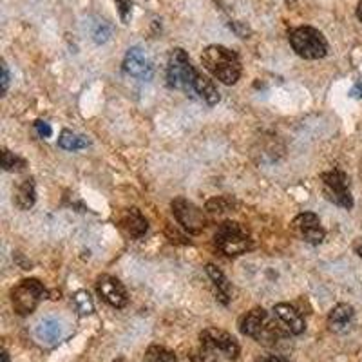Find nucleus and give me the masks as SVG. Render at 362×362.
<instances>
[{
  "label": "nucleus",
  "mask_w": 362,
  "mask_h": 362,
  "mask_svg": "<svg viewBox=\"0 0 362 362\" xmlns=\"http://www.w3.org/2000/svg\"><path fill=\"white\" fill-rule=\"evenodd\" d=\"M2 167H4V170H21L25 167V161L17 158L13 153H9L8 148H4V153H2Z\"/></svg>",
  "instance_id": "22"
},
{
  "label": "nucleus",
  "mask_w": 362,
  "mask_h": 362,
  "mask_svg": "<svg viewBox=\"0 0 362 362\" xmlns=\"http://www.w3.org/2000/svg\"><path fill=\"white\" fill-rule=\"evenodd\" d=\"M173 212L176 216L177 223L189 232H202L206 226V218L203 210L192 205L183 198H177L173 202Z\"/></svg>",
  "instance_id": "9"
},
{
  "label": "nucleus",
  "mask_w": 362,
  "mask_h": 362,
  "mask_svg": "<svg viewBox=\"0 0 362 362\" xmlns=\"http://www.w3.org/2000/svg\"><path fill=\"white\" fill-rule=\"evenodd\" d=\"M74 305L78 308V312L82 315H87V313L93 312V300H90L89 293L87 292H78L74 296Z\"/></svg>",
  "instance_id": "24"
},
{
  "label": "nucleus",
  "mask_w": 362,
  "mask_h": 362,
  "mask_svg": "<svg viewBox=\"0 0 362 362\" xmlns=\"http://www.w3.org/2000/svg\"><path fill=\"white\" fill-rule=\"evenodd\" d=\"M322 190L325 196L337 206L350 210L354 206V198L350 194V181L348 176L341 170H329V173L321 174Z\"/></svg>",
  "instance_id": "7"
},
{
  "label": "nucleus",
  "mask_w": 362,
  "mask_h": 362,
  "mask_svg": "<svg viewBox=\"0 0 362 362\" xmlns=\"http://www.w3.org/2000/svg\"><path fill=\"white\" fill-rule=\"evenodd\" d=\"M118 362H122V361H118Z\"/></svg>",
  "instance_id": "33"
},
{
  "label": "nucleus",
  "mask_w": 362,
  "mask_h": 362,
  "mask_svg": "<svg viewBox=\"0 0 362 362\" xmlns=\"http://www.w3.org/2000/svg\"><path fill=\"white\" fill-rule=\"evenodd\" d=\"M107 37H109V28L105 24H100L98 28H96V31H95V40L96 42H105L107 40Z\"/></svg>",
  "instance_id": "26"
},
{
  "label": "nucleus",
  "mask_w": 362,
  "mask_h": 362,
  "mask_svg": "<svg viewBox=\"0 0 362 362\" xmlns=\"http://www.w3.org/2000/svg\"><path fill=\"white\" fill-rule=\"evenodd\" d=\"M35 127H37V131H38V134L42 136V138H49L51 136V127H49V124H45V122H37V124H35Z\"/></svg>",
  "instance_id": "27"
},
{
  "label": "nucleus",
  "mask_w": 362,
  "mask_h": 362,
  "mask_svg": "<svg viewBox=\"0 0 362 362\" xmlns=\"http://www.w3.org/2000/svg\"><path fill=\"white\" fill-rule=\"evenodd\" d=\"M198 76V71L194 69L189 60V54L183 49H173L169 57V67H167V80L174 89L190 93L194 90V80Z\"/></svg>",
  "instance_id": "5"
},
{
  "label": "nucleus",
  "mask_w": 362,
  "mask_h": 362,
  "mask_svg": "<svg viewBox=\"0 0 362 362\" xmlns=\"http://www.w3.org/2000/svg\"><path fill=\"white\" fill-rule=\"evenodd\" d=\"M118 226L122 228L125 235H129L131 239H140L144 238L145 232L148 228L147 219L141 216V212L138 209H127L124 210L118 218Z\"/></svg>",
  "instance_id": "13"
},
{
  "label": "nucleus",
  "mask_w": 362,
  "mask_h": 362,
  "mask_svg": "<svg viewBox=\"0 0 362 362\" xmlns=\"http://www.w3.org/2000/svg\"><path fill=\"white\" fill-rule=\"evenodd\" d=\"M357 17H358V21L362 22V0H361V2H358V8H357Z\"/></svg>",
  "instance_id": "30"
},
{
  "label": "nucleus",
  "mask_w": 362,
  "mask_h": 362,
  "mask_svg": "<svg viewBox=\"0 0 362 362\" xmlns=\"http://www.w3.org/2000/svg\"><path fill=\"white\" fill-rule=\"evenodd\" d=\"M357 254L362 257V245H357Z\"/></svg>",
  "instance_id": "32"
},
{
  "label": "nucleus",
  "mask_w": 362,
  "mask_h": 362,
  "mask_svg": "<svg viewBox=\"0 0 362 362\" xmlns=\"http://www.w3.org/2000/svg\"><path fill=\"white\" fill-rule=\"evenodd\" d=\"M228 206H230V202H228V199H226V198H216V199H210L209 205H206V209L214 210V212H218V209H219V212H223V210H226Z\"/></svg>",
  "instance_id": "25"
},
{
  "label": "nucleus",
  "mask_w": 362,
  "mask_h": 362,
  "mask_svg": "<svg viewBox=\"0 0 362 362\" xmlns=\"http://www.w3.org/2000/svg\"><path fill=\"white\" fill-rule=\"evenodd\" d=\"M206 274H209L210 281L214 283L216 292H218V299L221 300L223 305H228L232 297V286L230 283H228V279L225 277V274H223L218 267H214V264H206Z\"/></svg>",
  "instance_id": "16"
},
{
  "label": "nucleus",
  "mask_w": 362,
  "mask_h": 362,
  "mask_svg": "<svg viewBox=\"0 0 362 362\" xmlns=\"http://www.w3.org/2000/svg\"><path fill=\"white\" fill-rule=\"evenodd\" d=\"M64 334V326L58 319H53V317H45L37 325V329H35V335H37L38 341L42 344H57L60 339H62Z\"/></svg>",
  "instance_id": "14"
},
{
  "label": "nucleus",
  "mask_w": 362,
  "mask_h": 362,
  "mask_svg": "<svg viewBox=\"0 0 362 362\" xmlns=\"http://www.w3.org/2000/svg\"><path fill=\"white\" fill-rule=\"evenodd\" d=\"M290 44H292L293 51L306 60H319L328 54L326 38L322 37L319 29L310 28V25H303V28L290 31Z\"/></svg>",
  "instance_id": "3"
},
{
  "label": "nucleus",
  "mask_w": 362,
  "mask_h": 362,
  "mask_svg": "<svg viewBox=\"0 0 362 362\" xmlns=\"http://www.w3.org/2000/svg\"><path fill=\"white\" fill-rule=\"evenodd\" d=\"M47 296L44 284L38 279H24L11 292L13 308L18 315H29L37 310L38 303Z\"/></svg>",
  "instance_id": "6"
},
{
  "label": "nucleus",
  "mask_w": 362,
  "mask_h": 362,
  "mask_svg": "<svg viewBox=\"0 0 362 362\" xmlns=\"http://www.w3.org/2000/svg\"><path fill=\"white\" fill-rule=\"evenodd\" d=\"M241 332L264 346L276 344L277 341L292 334L276 313L270 315L264 308H254L248 312L241 319Z\"/></svg>",
  "instance_id": "1"
},
{
  "label": "nucleus",
  "mask_w": 362,
  "mask_h": 362,
  "mask_svg": "<svg viewBox=\"0 0 362 362\" xmlns=\"http://www.w3.org/2000/svg\"><path fill=\"white\" fill-rule=\"evenodd\" d=\"M351 319H354V308L350 305H337L328 317V325L334 332H342L350 326Z\"/></svg>",
  "instance_id": "17"
},
{
  "label": "nucleus",
  "mask_w": 362,
  "mask_h": 362,
  "mask_svg": "<svg viewBox=\"0 0 362 362\" xmlns=\"http://www.w3.org/2000/svg\"><path fill=\"white\" fill-rule=\"evenodd\" d=\"M192 362H218V354L206 348V346H199L198 350H194L192 355H190Z\"/></svg>",
  "instance_id": "23"
},
{
  "label": "nucleus",
  "mask_w": 362,
  "mask_h": 362,
  "mask_svg": "<svg viewBox=\"0 0 362 362\" xmlns=\"http://www.w3.org/2000/svg\"><path fill=\"white\" fill-rule=\"evenodd\" d=\"M2 361H4V362H9V355L6 354V351H4V354H2Z\"/></svg>",
  "instance_id": "31"
},
{
  "label": "nucleus",
  "mask_w": 362,
  "mask_h": 362,
  "mask_svg": "<svg viewBox=\"0 0 362 362\" xmlns=\"http://www.w3.org/2000/svg\"><path fill=\"white\" fill-rule=\"evenodd\" d=\"M255 362H290V361H286V358L283 357H277V355H268V357L257 358Z\"/></svg>",
  "instance_id": "29"
},
{
  "label": "nucleus",
  "mask_w": 362,
  "mask_h": 362,
  "mask_svg": "<svg viewBox=\"0 0 362 362\" xmlns=\"http://www.w3.org/2000/svg\"><path fill=\"white\" fill-rule=\"evenodd\" d=\"M145 362H176L173 351H169L163 346H151L147 351H145Z\"/></svg>",
  "instance_id": "21"
},
{
  "label": "nucleus",
  "mask_w": 362,
  "mask_h": 362,
  "mask_svg": "<svg viewBox=\"0 0 362 362\" xmlns=\"http://www.w3.org/2000/svg\"><path fill=\"white\" fill-rule=\"evenodd\" d=\"M58 145L62 148H66V151H78V148H86L87 145H89V141H87L83 136L64 131L62 134H60V138H58Z\"/></svg>",
  "instance_id": "20"
},
{
  "label": "nucleus",
  "mask_w": 362,
  "mask_h": 362,
  "mask_svg": "<svg viewBox=\"0 0 362 362\" xmlns=\"http://www.w3.org/2000/svg\"><path fill=\"white\" fill-rule=\"evenodd\" d=\"M194 93H198L209 105H216L219 102V90L214 86V82L203 74L198 73L196 80H194Z\"/></svg>",
  "instance_id": "18"
},
{
  "label": "nucleus",
  "mask_w": 362,
  "mask_h": 362,
  "mask_svg": "<svg viewBox=\"0 0 362 362\" xmlns=\"http://www.w3.org/2000/svg\"><path fill=\"white\" fill-rule=\"evenodd\" d=\"M8 86H9V71H8V66L2 64V93L8 90Z\"/></svg>",
  "instance_id": "28"
},
{
  "label": "nucleus",
  "mask_w": 362,
  "mask_h": 362,
  "mask_svg": "<svg viewBox=\"0 0 362 362\" xmlns=\"http://www.w3.org/2000/svg\"><path fill=\"white\" fill-rule=\"evenodd\" d=\"M202 344L210 348L218 355H225L226 358H238L239 355V344L230 334H226L223 329L218 328H206L203 329L202 335Z\"/></svg>",
  "instance_id": "8"
},
{
  "label": "nucleus",
  "mask_w": 362,
  "mask_h": 362,
  "mask_svg": "<svg viewBox=\"0 0 362 362\" xmlns=\"http://www.w3.org/2000/svg\"><path fill=\"white\" fill-rule=\"evenodd\" d=\"M293 228L299 232L300 238H305V241L312 245L322 243L325 239V230H322L321 221L312 212H305V214H299L293 219Z\"/></svg>",
  "instance_id": "12"
},
{
  "label": "nucleus",
  "mask_w": 362,
  "mask_h": 362,
  "mask_svg": "<svg viewBox=\"0 0 362 362\" xmlns=\"http://www.w3.org/2000/svg\"><path fill=\"white\" fill-rule=\"evenodd\" d=\"M274 313H276L281 321L284 322V326L292 332V335H300L305 332V319L300 317V313L297 312L293 306L286 305V303H281V305H276Z\"/></svg>",
  "instance_id": "15"
},
{
  "label": "nucleus",
  "mask_w": 362,
  "mask_h": 362,
  "mask_svg": "<svg viewBox=\"0 0 362 362\" xmlns=\"http://www.w3.org/2000/svg\"><path fill=\"white\" fill-rule=\"evenodd\" d=\"M216 245L226 255L245 254L254 247L247 228L234 221H226L219 226L216 232Z\"/></svg>",
  "instance_id": "4"
},
{
  "label": "nucleus",
  "mask_w": 362,
  "mask_h": 362,
  "mask_svg": "<svg viewBox=\"0 0 362 362\" xmlns=\"http://www.w3.org/2000/svg\"><path fill=\"white\" fill-rule=\"evenodd\" d=\"M202 62L206 71L214 74L226 86H232L241 76V62L238 54L225 45H209L202 54Z\"/></svg>",
  "instance_id": "2"
},
{
  "label": "nucleus",
  "mask_w": 362,
  "mask_h": 362,
  "mask_svg": "<svg viewBox=\"0 0 362 362\" xmlns=\"http://www.w3.org/2000/svg\"><path fill=\"white\" fill-rule=\"evenodd\" d=\"M124 71L138 80H151L154 74V67L151 58L140 47H131L124 58Z\"/></svg>",
  "instance_id": "10"
},
{
  "label": "nucleus",
  "mask_w": 362,
  "mask_h": 362,
  "mask_svg": "<svg viewBox=\"0 0 362 362\" xmlns=\"http://www.w3.org/2000/svg\"><path fill=\"white\" fill-rule=\"evenodd\" d=\"M100 297L112 308H124L127 305V292L125 286L112 276H102L96 283Z\"/></svg>",
  "instance_id": "11"
},
{
  "label": "nucleus",
  "mask_w": 362,
  "mask_h": 362,
  "mask_svg": "<svg viewBox=\"0 0 362 362\" xmlns=\"http://www.w3.org/2000/svg\"><path fill=\"white\" fill-rule=\"evenodd\" d=\"M37 202V190H35V181L29 177L24 180L18 185L17 192H15V203L21 210H29Z\"/></svg>",
  "instance_id": "19"
}]
</instances>
